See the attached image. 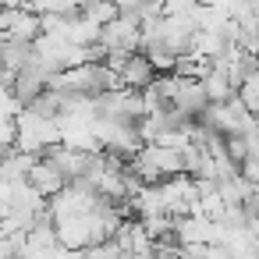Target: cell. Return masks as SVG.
<instances>
[{
    "instance_id": "6da1fadb",
    "label": "cell",
    "mask_w": 259,
    "mask_h": 259,
    "mask_svg": "<svg viewBox=\"0 0 259 259\" xmlns=\"http://www.w3.org/2000/svg\"><path fill=\"white\" fill-rule=\"evenodd\" d=\"M64 174L50 163V160H36L32 163V170H29V185L39 192V195H61L64 192Z\"/></svg>"
}]
</instances>
